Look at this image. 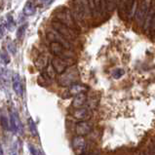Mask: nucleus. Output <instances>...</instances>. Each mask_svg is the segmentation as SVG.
Segmentation results:
<instances>
[{"label": "nucleus", "mask_w": 155, "mask_h": 155, "mask_svg": "<svg viewBox=\"0 0 155 155\" xmlns=\"http://www.w3.org/2000/svg\"><path fill=\"white\" fill-rule=\"evenodd\" d=\"M105 3L106 6H107L109 14H111L115 9L117 8V0H105Z\"/></svg>", "instance_id": "nucleus-23"}, {"label": "nucleus", "mask_w": 155, "mask_h": 155, "mask_svg": "<svg viewBox=\"0 0 155 155\" xmlns=\"http://www.w3.org/2000/svg\"><path fill=\"white\" fill-rule=\"evenodd\" d=\"M126 6H127V0H117L118 15H119V17H120V19L123 20V21L127 20Z\"/></svg>", "instance_id": "nucleus-19"}, {"label": "nucleus", "mask_w": 155, "mask_h": 155, "mask_svg": "<svg viewBox=\"0 0 155 155\" xmlns=\"http://www.w3.org/2000/svg\"><path fill=\"white\" fill-rule=\"evenodd\" d=\"M148 151H149L150 155H155V140L151 141V143L149 144Z\"/></svg>", "instance_id": "nucleus-31"}, {"label": "nucleus", "mask_w": 155, "mask_h": 155, "mask_svg": "<svg viewBox=\"0 0 155 155\" xmlns=\"http://www.w3.org/2000/svg\"><path fill=\"white\" fill-rule=\"evenodd\" d=\"M139 6V0H127L126 13H127V20L132 21L135 17L137 9Z\"/></svg>", "instance_id": "nucleus-13"}, {"label": "nucleus", "mask_w": 155, "mask_h": 155, "mask_svg": "<svg viewBox=\"0 0 155 155\" xmlns=\"http://www.w3.org/2000/svg\"><path fill=\"white\" fill-rule=\"evenodd\" d=\"M0 124H1V127L3 128L4 130H9V129H10V125H11V124L9 123L7 117L3 116V115L1 116V118H0Z\"/></svg>", "instance_id": "nucleus-25"}, {"label": "nucleus", "mask_w": 155, "mask_h": 155, "mask_svg": "<svg viewBox=\"0 0 155 155\" xmlns=\"http://www.w3.org/2000/svg\"><path fill=\"white\" fill-rule=\"evenodd\" d=\"M35 6L33 5V3L31 2H28L25 5V8H24V14L25 16H31L35 13Z\"/></svg>", "instance_id": "nucleus-21"}, {"label": "nucleus", "mask_w": 155, "mask_h": 155, "mask_svg": "<svg viewBox=\"0 0 155 155\" xmlns=\"http://www.w3.org/2000/svg\"><path fill=\"white\" fill-rule=\"evenodd\" d=\"M123 70L122 69H119V70H115L113 72V77L114 78H120L122 75H123Z\"/></svg>", "instance_id": "nucleus-32"}, {"label": "nucleus", "mask_w": 155, "mask_h": 155, "mask_svg": "<svg viewBox=\"0 0 155 155\" xmlns=\"http://www.w3.org/2000/svg\"><path fill=\"white\" fill-rule=\"evenodd\" d=\"M38 83L40 84L41 86H49L50 84H51V82H52V78H50L49 76L47 75V73L46 72H43L40 76L38 77Z\"/></svg>", "instance_id": "nucleus-20"}, {"label": "nucleus", "mask_w": 155, "mask_h": 155, "mask_svg": "<svg viewBox=\"0 0 155 155\" xmlns=\"http://www.w3.org/2000/svg\"><path fill=\"white\" fill-rule=\"evenodd\" d=\"M79 78H80L79 70L74 66H70V68H68V69L64 73L60 74V77L58 78V82L63 87H69L72 84L77 83Z\"/></svg>", "instance_id": "nucleus-3"}, {"label": "nucleus", "mask_w": 155, "mask_h": 155, "mask_svg": "<svg viewBox=\"0 0 155 155\" xmlns=\"http://www.w3.org/2000/svg\"><path fill=\"white\" fill-rule=\"evenodd\" d=\"M7 50L12 53V54H16V45H15V43L11 41V40H9L7 42Z\"/></svg>", "instance_id": "nucleus-28"}, {"label": "nucleus", "mask_w": 155, "mask_h": 155, "mask_svg": "<svg viewBox=\"0 0 155 155\" xmlns=\"http://www.w3.org/2000/svg\"><path fill=\"white\" fill-rule=\"evenodd\" d=\"M87 100H88L87 95L85 94V93H81V94L74 96V99L72 101L71 106L74 109L83 107V106L87 104Z\"/></svg>", "instance_id": "nucleus-15"}, {"label": "nucleus", "mask_w": 155, "mask_h": 155, "mask_svg": "<svg viewBox=\"0 0 155 155\" xmlns=\"http://www.w3.org/2000/svg\"><path fill=\"white\" fill-rule=\"evenodd\" d=\"M34 64H35V66H36V68L39 70L46 69L47 66L49 65V64H48V58H47V56L44 55V54L39 55L36 58V60L34 61Z\"/></svg>", "instance_id": "nucleus-18"}, {"label": "nucleus", "mask_w": 155, "mask_h": 155, "mask_svg": "<svg viewBox=\"0 0 155 155\" xmlns=\"http://www.w3.org/2000/svg\"><path fill=\"white\" fill-rule=\"evenodd\" d=\"M47 38L49 39L51 42H58L61 44L63 46H64L65 48H68V49H72V43L70 42L69 40H68L66 38H64L63 35H61L58 31L52 28L51 30H49L47 33Z\"/></svg>", "instance_id": "nucleus-8"}, {"label": "nucleus", "mask_w": 155, "mask_h": 155, "mask_svg": "<svg viewBox=\"0 0 155 155\" xmlns=\"http://www.w3.org/2000/svg\"><path fill=\"white\" fill-rule=\"evenodd\" d=\"M0 155H3V149H2L1 144H0Z\"/></svg>", "instance_id": "nucleus-36"}, {"label": "nucleus", "mask_w": 155, "mask_h": 155, "mask_svg": "<svg viewBox=\"0 0 155 155\" xmlns=\"http://www.w3.org/2000/svg\"><path fill=\"white\" fill-rule=\"evenodd\" d=\"M40 1H42V2H46V1H48V0H40Z\"/></svg>", "instance_id": "nucleus-37"}, {"label": "nucleus", "mask_w": 155, "mask_h": 155, "mask_svg": "<svg viewBox=\"0 0 155 155\" xmlns=\"http://www.w3.org/2000/svg\"><path fill=\"white\" fill-rule=\"evenodd\" d=\"M28 147H29V151H30V153H31L32 155H42V154H41V151L39 150V148L35 147V145H33V144H29V145H28Z\"/></svg>", "instance_id": "nucleus-29"}, {"label": "nucleus", "mask_w": 155, "mask_h": 155, "mask_svg": "<svg viewBox=\"0 0 155 155\" xmlns=\"http://www.w3.org/2000/svg\"><path fill=\"white\" fill-rule=\"evenodd\" d=\"M93 131V126L88 121H79L75 125V133L77 136L85 137Z\"/></svg>", "instance_id": "nucleus-11"}, {"label": "nucleus", "mask_w": 155, "mask_h": 155, "mask_svg": "<svg viewBox=\"0 0 155 155\" xmlns=\"http://www.w3.org/2000/svg\"><path fill=\"white\" fill-rule=\"evenodd\" d=\"M10 124H11L13 131L19 133V134H21V133H23V125H21V122L16 112H11Z\"/></svg>", "instance_id": "nucleus-14"}, {"label": "nucleus", "mask_w": 155, "mask_h": 155, "mask_svg": "<svg viewBox=\"0 0 155 155\" xmlns=\"http://www.w3.org/2000/svg\"><path fill=\"white\" fill-rule=\"evenodd\" d=\"M25 28H26V25H21L19 29H18V31H17V38L19 39V40H21V39L24 38L25 33Z\"/></svg>", "instance_id": "nucleus-26"}, {"label": "nucleus", "mask_w": 155, "mask_h": 155, "mask_svg": "<svg viewBox=\"0 0 155 155\" xmlns=\"http://www.w3.org/2000/svg\"><path fill=\"white\" fill-rule=\"evenodd\" d=\"M13 89H14L17 96H19V97L23 96V92H24L23 84H21L19 74H17V73L14 74V76H13Z\"/></svg>", "instance_id": "nucleus-17"}, {"label": "nucleus", "mask_w": 155, "mask_h": 155, "mask_svg": "<svg viewBox=\"0 0 155 155\" xmlns=\"http://www.w3.org/2000/svg\"><path fill=\"white\" fill-rule=\"evenodd\" d=\"M72 116L75 119H77L78 121H88L92 118L93 112L89 106L88 107H80L73 110Z\"/></svg>", "instance_id": "nucleus-9"}, {"label": "nucleus", "mask_w": 155, "mask_h": 155, "mask_svg": "<svg viewBox=\"0 0 155 155\" xmlns=\"http://www.w3.org/2000/svg\"><path fill=\"white\" fill-rule=\"evenodd\" d=\"M13 155H17V154H13Z\"/></svg>", "instance_id": "nucleus-39"}, {"label": "nucleus", "mask_w": 155, "mask_h": 155, "mask_svg": "<svg viewBox=\"0 0 155 155\" xmlns=\"http://www.w3.org/2000/svg\"><path fill=\"white\" fill-rule=\"evenodd\" d=\"M28 126H29V130H30V133H31V135L33 137H36L38 134H37V129H36V125H35V123L33 122V120L31 118H28Z\"/></svg>", "instance_id": "nucleus-24"}, {"label": "nucleus", "mask_w": 155, "mask_h": 155, "mask_svg": "<svg viewBox=\"0 0 155 155\" xmlns=\"http://www.w3.org/2000/svg\"><path fill=\"white\" fill-rule=\"evenodd\" d=\"M149 33L152 37L155 36V14L152 18V21H151V25H150V29H149Z\"/></svg>", "instance_id": "nucleus-30"}, {"label": "nucleus", "mask_w": 155, "mask_h": 155, "mask_svg": "<svg viewBox=\"0 0 155 155\" xmlns=\"http://www.w3.org/2000/svg\"><path fill=\"white\" fill-rule=\"evenodd\" d=\"M71 4L72 5L70 11L72 13L75 23L77 24L81 31L87 30L94 21L89 4H88V0H72Z\"/></svg>", "instance_id": "nucleus-1"}, {"label": "nucleus", "mask_w": 155, "mask_h": 155, "mask_svg": "<svg viewBox=\"0 0 155 155\" xmlns=\"http://www.w3.org/2000/svg\"><path fill=\"white\" fill-rule=\"evenodd\" d=\"M71 147L76 155H80L85 152L86 149V140L82 136H76L72 139Z\"/></svg>", "instance_id": "nucleus-10"}, {"label": "nucleus", "mask_w": 155, "mask_h": 155, "mask_svg": "<svg viewBox=\"0 0 155 155\" xmlns=\"http://www.w3.org/2000/svg\"><path fill=\"white\" fill-rule=\"evenodd\" d=\"M80 155H89V154H86L85 152H84V153H82V154H80Z\"/></svg>", "instance_id": "nucleus-38"}, {"label": "nucleus", "mask_w": 155, "mask_h": 155, "mask_svg": "<svg viewBox=\"0 0 155 155\" xmlns=\"http://www.w3.org/2000/svg\"><path fill=\"white\" fill-rule=\"evenodd\" d=\"M140 155H150V153H149L148 150H147V151H141L140 153Z\"/></svg>", "instance_id": "nucleus-34"}, {"label": "nucleus", "mask_w": 155, "mask_h": 155, "mask_svg": "<svg viewBox=\"0 0 155 155\" xmlns=\"http://www.w3.org/2000/svg\"><path fill=\"white\" fill-rule=\"evenodd\" d=\"M4 35V28L3 25H0V38H2Z\"/></svg>", "instance_id": "nucleus-33"}, {"label": "nucleus", "mask_w": 155, "mask_h": 155, "mask_svg": "<svg viewBox=\"0 0 155 155\" xmlns=\"http://www.w3.org/2000/svg\"><path fill=\"white\" fill-rule=\"evenodd\" d=\"M0 58H1V60L4 61L5 64H9L10 63V57H9L8 53L4 50H0Z\"/></svg>", "instance_id": "nucleus-27"}, {"label": "nucleus", "mask_w": 155, "mask_h": 155, "mask_svg": "<svg viewBox=\"0 0 155 155\" xmlns=\"http://www.w3.org/2000/svg\"><path fill=\"white\" fill-rule=\"evenodd\" d=\"M89 155H100V153L99 152H91V153H89Z\"/></svg>", "instance_id": "nucleus-35"}, {"label": "nucleus", "mask_w": 155, "mask_h": 155, "mask_svg": "<svg viewBox=\"0 0 155 155\" xmlns=\"http://www.w3.org/2000/svg\"><path fill=\"white\" fill-rule=\"evenodd\" d=\"M88 90V87L86 85H83L80 83H74L71 86H69V96H76L81 94V93H86Z\"/></svg>", "instance_id": "nucleus-16"}, {"label": "nucleus", "mask_w": 155, "mask_h": 155, "mask_svg": "<svg viewBox=\"0 0 155 155\" xmlns=\"http://www.w3.org/2000/svg\"><path fill=\"white\" fill-rule=\"evenodd\" d=\"M155 14V0H152V4L150 6L149 10L147 12V15L145 17L144 23L143 25V30L144 33H147L150 29V25H151V21H152V18Z\"/></svg>", "instance_id": "nucleus-12"}, {"label": "nucleus", "mask_w": 155, "mask_h": 155, "mask_svg": "<svg viewBox=\"0 0 155 155\" xmlns=\"http://www.w3.org/2000/svg\"><path fill=\"white\" fill-rule=\"evenodd\" d=\"M49 49L52 54L55 55V57H59L64 60L76 59V54L72 51V49L65 48L58 42H51L49 45Z\"/></svg>", "instance_id": "nucleus-4"}, {"label": "nucleus", "mask_w": 155, "mask_h": 155, "mask_svg": "<svg viewBox=\"0 0 155 155\" xmlns=\"http://www.w3.org/2000/svg\"><path fill=\"white\" fill-rule=\"evenodd\" d=\"M55 18L57 21H59L61 23H63L64 25H68V28H72L73 30H75V31H78V32L81 31L80 28H79V26L77 25V24L75 23L70 9L66 8V7L58 9V10L55 12Z\"/></svg>", "instance_id": "nucleus-2"}, {"label": "nucleus", "mask_w": 155, "mask_h": 155, "mask_svg": "<svg viewBox=\"0 0 155 155\" xmlns=\"http://www.w3.org/2000/svg\"><path fill=\"white\" fill-rule=\"evenodd\" d=\"M75 63H76V59L64 60V59H61V58H59V57H55V58H53L51 64L53 66V68L55 69L56 73L61 74L68 69V66L74 64Z\"/></svg>", "instance_id": "nucleus-7"}, {"label": "nucleus", "mask_w": 155, "mask_h": 155, "mask_svg": "<svg viewBox=\"0 0 155 155\" xmlns=\"http://www.w3.org/2000/svg\"><path fill=\"white\" fill-rule=\"evenodd\" d=\"M52 28H54L56 31L59 32L61 35H63L64 38L69 40L71 43L77 38L78 34H79L78 31H75V30H73L72 28H68V25H64L63 23H61V21H57V20L52 21Z\"/></svg>", "instance_id": "nucleus-6"}, {"label": "nucleus", "mask_w": 155, "mask_h": 155, "mask_svg": "<svg viewBox=\"0 0 155 155\" xmlns=\"http://www.w3.org/2000/svg\"><path fill=\"white\" fill-rule=\"evenodd\" d=\"M151 4H152V0H141L139 3V6L135 15V24L138 28H143L145 17L147 15V12L150 6H151Z\"/></svg>", "instance_id": "nucleus-5"}, {"label": "nucleus", "mask_w": 155, "mask_h": 155, "mask_svg": "<svg viewBox=\"0 0 155 155\" xmlns=\"http://www.w3.org/2000/svg\"><path fill=\"white\" fill-rule=\"evenodd\" d=\"M88 4H89V8H90L91 14L93 17V20H94V21H98V24H99L98 15H97L96 7H95V0H88Z\"/></svg>", "instance_id": "nucleus-22"}]
</instances>
